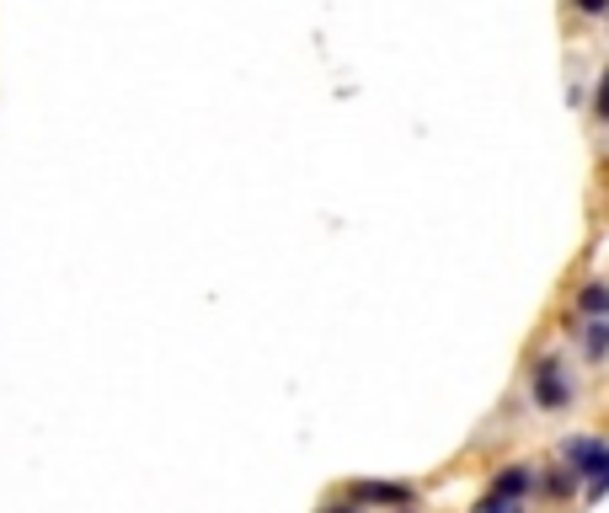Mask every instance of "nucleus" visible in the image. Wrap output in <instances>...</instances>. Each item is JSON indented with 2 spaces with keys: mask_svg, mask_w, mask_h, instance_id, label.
Returning <instances> with one entry per match:
<instances>
[{
  "mask_svg": "<svg viewBox=\"0 0 609 513\" xmlns=\"http://www.w3.org/2000/svg\"><path fill=\"white\" fill-rule=\"evenodd\" d=\"M562 466L583 481V498L599 503L609 492V438H599V434L567 438V444H562Z\"/></svg>",
  "mask_w": 609,
  "mask_h": 513,
  "instance_id": "obj_1",
  "label": "nucleus"
},
{
  "mask_svg": "<svg viewBox=\"0 0 609 513\" xmlns=\"http://www.w3.org/2000/svg\"><path fill=\"white\" fill-rule=\"evenodd\" d=\"M471 513H525V498H519V492H497V487H487V492L471 503Z\"/></svg>",
  "mask_w": 609,
  "mask_h": 513,
  "instance_id": "obj_4",
  "label": "nucleus"
},
{
  "mask_svg": "<svg viewBox=\"0 0 609 513\" xmlns=\"http://www.w3.org/2000/svg\"><path fill=\"white\" fill-rule=\"evenodd\" d=\"M588 354L594 358L609 354V321H594V326H588Z\"/></svg>",
  "mask_w": 609,
  "mask_h": 513,
  "instance_id": "obj_7",
  "label": "nucleus"
},
{
  "mask_svg": "<svg viewBox=\"0 0 609 513\" xmlns=\"http://www.w3.org/2000/svg\"><path fill=\"white\" fill-rule=\"evenodd\" d=\"M348 503H359V509L411 513L417 509V487H406V481H353V487H348Z\"/></svg>",
  "mask_w": 609,
  "mask_h": 513,
  "instance_id": "obj_3",
  "label": "nucleus"
},
{
  "mask_svg": "<svg viewBox=\"0 0 609 513\" xmlns=\"http://www.w3.org/2000/svg\"><path fill=\"white\" fill-rule=\"evenodd\" d=\"M316 513H364V509H359V503H348V498H342V503H322V509H316Z\"/></svg>",
  "mask_w": 609,
  "mask_h": 513,
  "instance_id": "obj_8",
  "label": "nucleus"
},
{
  "mask_svg": "<svg viewBox=\"0 0 609 513\" xmlns=\"http://www.w3.org/2000/svg\"><path fill=\"white\" fill-rule=\"evenodd\" d=\"M534 487H540V492H545V498H572V492H577V487H583V481H577V476H572L567 466H556V471L534 476Z\"/></svg>",
  "mask_w": 609,
  "mask_h": 513,
  "instance_id": "obj_5",
  "label": "nucleus"
},
{
  "mask_svg": "<svg viewBox=\"0 0 609 513\" xmlns=\"http://www.w3.org/2000/svg\"><path fill=\"white\" fill-rule=\"evenodd\" d=\"M599 119H609V70H605V86H599Z\"/></svg>",
  "mask_w": 609,
  "mask_h": 513,
  "instance_id": "obj_10",
  "label": "nucleus"
},
{
  "mask_svg": "<svg viewBox=\"0 0 609 513\" xmlns=\"http://www.w3.org/2000/svg\"><path fill=\"white\" fill-rule=\"evenodd\" d=\"M583 311L588 316H609V283H588L583 289Z\"/></svg>",
  "mask_w": 609,
  "mask_h": 513,
  "instance_id": "obj_6",
  "label": "nucleus"
},
{
  "mask_svg": "<svg viewBox=\"0 0 609 513\" xmlns=\"http://www.w3.org/2000/svg\"><path fill=\"white\" fill-rule=\"evenodd\" d=\"M577 11H588V16H599V11H609V0H577Z\"/></svg>",
  "mask_w": 609,
  "mask_h": 513,
  "instance_id": "obj_9",
  "label": "nucleus"
},
{
  "mask_svg": "<svg viewBox=\"0 0 609 513\" xmlns=\"http://www.w3.org/2000/svg\"><path fill=\"white\" fill-rule=\"evenodd\" d=\"M529 395H534L540 412H562V406H572L567 364H562V358H540V364H534V386H529Z\"/></svg>",
  "mask_w": 609,
  "mask_h": 513,
  "instance_id": "obj_2",
  "label": "nucleus"
}]
</instances>
